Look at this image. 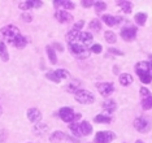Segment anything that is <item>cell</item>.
Masks as SVG:
<instances>
[{"mask_svg": "<svg viewBox=\"0 0 152 143\" xmlns=\"http://www.w3.org/2000/svg\"><path fill=\"white\" fill-rule=\"evenodd\" d=\"M1 114H3V108L0 107V116H1Z\"/></svg>", "mask_w": 152, "mask_h": 143, "instance_id": "ee69618b", "label": "cell"}, {"mask_svg": "<svg viewBox=\"0 0 152 143\" xmlns=\"http://www.w3.org/2000/svg\"><path fill=\"white\" fill-rule=\"evenodd\" d=\"M55 47H57L58 51H64V48H63V46H61L60 43H56V44H55Z\"/></svg>", "mask_w": 152, "mask_h": 143, "instance_id": "7bdbcfd3", "label": "cell"}, {"mask_svg": "<svg viewBox=\"0 0 152 143\" xmlns=\"http://www.w3.org/2000/svg\"><path fill=\"white\" fill-rule=\"evenodd\" d=\"M69 50L79 60H83V59H87L90 56V51L87 47H85L83 44L81 43H75V44H69Z\"/></svg>", "mask_w": 152, "mask_h": 143, "instance_id": "277c9868", "label": "cell"}, {"mask_svg": "<svg viewBox=\"0 0 152 143\" xmlns=\"http://www.w3.org/2000/svg\"><path fill=\"white\" fill-rule=\"evenodd\" d=\"M78 86H79V82L78 81H74V82H72V83H69V85H66L65 86V90H66L68 92H73V94H75L78 91Z\"/></svg>", "mask_w": 152, "mask_h": 143, "instance_id": "f546056e", "label": "cell"}, {"mask_svg": "<svg viewBox=\"0 0 152 143\" xmlns=\"http://www.w3.org/2000/svg\"><path fill=\"white\" fill-rule=\"evenodd\" d=\"M92 39H94V37H92L91 33L83 31V33H81V39H79V43L83 44L85 47H88L90 44L92 43Z\"/></svg>", "mask_w": 152, "mask_h": 143, "instance_id": "5bb4252c", "label": "cell"}, {"mask_svg": "<svg viewBox=\"0 0 152 143\" xmlns=\"http://www.w3.org/2000/svg\"><path fill=\"white\" fill-rule=\"evenodd\" d=\"M95 10H96V13H99V12H103L105 8H107V4L104 1H96L95 3Z\"/></svg>", "mask_w": 152, "mask_h": 143, "instance_id": "836d02e7", "label": "cell"}, {"mask_svg": "<svg viewBox=\"0 0 152 143\" xmlns=\"http://www.w3.org/2000/svg\"><path fill=\"white\" fill-rule=\"evenodd\" d=\"M46 51H47L48 57H50L51 64H56V62H57V57H56V52H55V50L51 46H48V47H46Z\"/></svg>", "mask_w": 152, "mask_h": 143, "instance_id": "cb8c5ba5", "label": "cell"}, {"mask_svg": "<svg viewBox=\"0 0 152 143\" xmlns=\"http://www.w3.org/2000/svg\"><path fill=\"white\" fill-rule=\"evenodd\" d=\"M150 62H151V64H152V55H151V56H150Z\"/></svg>", "mask_w": 152, "mask_h": 143, "instance_id": "f6af8a7d", "label": "cell"}, {"mask_svg": "<svg viewBox=\"0 0 152 143\" xmlns=\"http://www.w3.org/2000/svg\"><path fill=\"white\" fill-rule=\"evenodd\" d=\"M20 35H21V34H20V30L13 25H7V26L3 27V29H0V40H1L3 43L13 44V42H15Z\"/></svg>", "mask_w": 152, "mask_h": 143, "instance_id": "7a4b0ae2", "label": "cell"}, {"mask_svg": "<svg viewBox=\"0 0 152 143\" xmlns=\"http://www.w3.org/2000/svg\"><path fill=\"white\" fill-rule=\"evenodd\" d=\"M137 31H138L137 26L122 27V29H121V37H122V39L125 42H133L137 37Z\"/></svg>", "mask_w": 152, "mask_h": 143, "instance_id": "52a82bcc", "label": "cell"}, {"mask_svg": "<svg viewBox=\"0 0 152 143\" xmlns=\"http://www.w3.org/2000/svg\"><path fill=\"white\" fill-rule=\"evenodd\" d=\"M21 18H22V21H25V22H30V21L33 20V17H31V15H30V13H22V15H21Z\"/></svg>", "mask_w": 152, "mask_h": 143, "instance_id": "8d00e7d4", "label": "cell"}, {"mask_svg": "<svg viewBox=\"0 0 152 143\" xmlns=\"http://www.w3.org/2000/svg\"><path fill=\"white\" fill-rule=\"evenodd\" d=\"M140 95L143 96V98L151 96V94H150V90H148V89H146V87H142V89H140Z\"/></svg>", "mask_w": 152, "mask_h": 143, "instance_id": "74e56055", "label": "cell"}, {"mask_svg": "<svg viewBox=\"0 0 152 143\" xmlns=\"http://www.w3.org/2000/svg\"><path fill=\"white\" fill-rule=\"evenodd\" d=\"M116 138V134L112 131H99L95 135V143H110Z\"/></svg>", "mask_w": 152, "mask_h": 143, "instance_id": "ba28073f", "label": "cell"}, {"mask_svg": "<svg viewBox=\"0 0 152 143\" xmlns=\"http://www.w3.org/2000/svg\"><path fill=\"white\" fill-rule=\"evenodd\" d=\"M135 73L144 85L152 81V64L150 61H140L135 65Z\"/></svg>", "mask_w": 152, "mask_h": 143, "instance_id": "6da1fadb", "label": "cell"}, {"mask_svg": "<svg viewBox=\"0 0 152 143\" xmlns=\"http://www.w3.org/2000/svg\"><path fill=\"white\" fill-rule=\"evenodd\" d=\"M47 129H48L47 125L39 122V124H35V126L33 128V133L35 134V135H43L47 131Z\"/></svg>", "mask_w": 152, "mask_h": 143, "instance_id": "ac0fdd59", "label": "cell"}, {"mask_svg": "<svg viewBox=\"0 0 152 143\" xmlns=\"http://www.w3.org/2000/svg\"><path fill=\"white\" fill-rule=\"evenodd\" d=\"M46 77H47L48 79H50V81H52V82H56V83H58V82L61 81V79L58 78L57 76H56V73H55V72H48L47 74H46Z\"/></svg>", "mask_w": 152, "mask_h": 143, "instance_id": "d6a6232c", "label": "cell"}, {"mask_svg": "<svg viewBox=\"0 0 152 143\" xmlns=\"http://www.w3.org/2000/svg\"><path fill=\"white\" fill-rule=\"evenodd\" d=\"M142 108L143 109H152V95L143 98V100H142Z\"/></svg>", "mask_w": 152, "mask_h": 143, "instance_id": "4dcf8cb0", "label": "cell"}, {"mask_svg": "<svg viewBox=\"0 0 152 143\" xmlns=\"http://www.w3.org/2000/svg\"><path fill=\"white\" fill-rule=\"evenodd\" d=\"M74 96H75V100L81 104H91L95 102V96L92 95V92L87 91V90H83V89H79L74 94Z\"/></svg>", "mask_w": 152, "mask_h": 143, "instance_id": "5b68a950", "label": "cell"}, {"mask_svg": "<svg viewBox=\"0 0 152 143\" xmlns=\"http://www.w3.org/2000/svg\"><path fill=\"white\" fill-rule=\"evenodd\" d=\"M81 4L83 5L85 8H90V7H91L92 4H95V3H94V1H91V0H82Z\"/></svg>", "mask_w": 152, "mask_h": 143, "instance_id": "ab89813d", "label": "cell"}, {"mask_svg": "<svg viewBox=\"0 0 152 143\" xmlns=\"http://www.w3.org/2000/svg\"><path fill=\"white\" fill-rule=\"evenodd\" d=\"M102 20H103V22H105L108 26H116L117 23L121 22L120 17H116V16H112V15H104Z\"/></svg>", "mask_w": 152, "mask_h": 143, "instance_id": "4fadbf2b", "label": "cell"}, {"mask_svg": "<svg viewBox=\"0 0 152 143\" xmlns=\"http://www.w3.org/2000/svg\"><path fill=\"white\" fill-rule=\"evenodd\" d=\"M0 57H1V60L7 62L9 60V54H8V50H7V46L5 43H3V42H0Z\"/></svg>", "mask_w": 152, "mask_h": 143, "instance_id": "7402d4cb", "label": "cell"}, {"mask_svg": "<svg viewBox=\"0 0 152 143\" xmlns=\"http://www.w3.org/2000/svg\"><path fill=\"white\" fill-rule=\"evenodd\" d=\"M134 128H135L139 133H147L151 129V122L146 117H137L135 120H134Z\"/></svg>", "mask_w": 152, "mask_h": 143, "instance_id": "8992f818", "label": "cell"}, {"mask_svg": "<svg viewBox=\"0 0 152 143\" xmlns=\"http://www.w3.org/2000/svg\"><path fill=\"white\" fill-rule=\"evenodd\" d=\"M94 121L96 124H109L112 120L109 116H105V114H98V116H95Z\"/></svg>", "mask_w": 152, "mask_h": 143, "instance_id": "83f0119b", "label": "cell"}, {"mask_svg": "<svg viewBox=\"0 0 152 143\" xmlns=\"http://www.w3.org/2000/svg\"><path fill=\"white\" fill-rule=\"evenodd\" d=\"M83 25H85V21H78V22L77 23H75V25H74V27H73V29L74 30H81L82 29V27H83Z\"/></svg>", "mask_w": 152, "mask_h": 143, "instance_id": "60d3db41", "label": "cell"}, {"mask_svg": "<svg viewBox=\"0 0 152 143\" xmlns=\"http://www.w3.org/2000/svg\"><path fill=\"white\" fill-rule=\"evenodd\" d=\"M104 38H105L107 43H110V44L116 43V40H117V37H116V34L113 33V31H105Z\"/></svg>", "mask_w": 152, "mask_h": 143, "instance_id": "f1b7e54d", "label": "cell"}, {"mask_svg": "<svg viewBox=\"0 0 152 143\" xmlns=\"http://www.w3.org/2000/svg\"><path fill=\"white\" fill-rule=\"evenodd\" d=\"M108 52H109V54H113V55H120V56H122V55H124L122 51L116 50V48H113V47H110L109 50H108Z\"/></svg>", "mask_w": 152, "mask_h": 143, "instance_id": "f35d334b", "label": "cell"}, {"mask_svg": "<svg viewBox=\"0 0 152 143\" xmlns=\"http://www.w3.org/2000/svg\"><path fill=\"white\" fill-rule=\"evenodd\" d=\"M27 44V39H26V37H23V35H20L18 38H17V39L13 42V44L12 46H15L16 48H20V50H21V48H23Z\"/></svg>", "mask_w": 152, "mask_h": 143, "instance_id": "603a6c76", "label": "cell"}, {"mask_svg": "<svg viewBox=\"0 0 152 143\" xmlns=\"http://www.w3.org/2000/svg\"><path fill=\"white\" fill-rule=\"evenodd\" d=\"M69 130L73 133L74 137H81V135H82L81 128H79V124H77V122H73V124L69 125Z\"/></svg>", "mask_w": 152, "mask_h": 143, "instance_id": "4316f807", "label": "cell"}, {"mask_svg": "<svg viewBox=\"0 0 152 143\" xmlns=\"http://www.w3.org/2000/svg\"><path fill=\"white\" fill-rule=\"evenodd\" d=\"M55 73H56V76H57L60 79H68L69 77H70L69 72H66L65 69H57V70H55Z\"/></svg>", "mask_w": 152, "mask_h": 143, "instance_id": "1f68e13d", "label": "cell"}, {"mask_svg": "<svg viewBox=\"0 0 152 143\" xmlns=\"http://www.w3.org/2000/svg\"><path fill=\"white\" fill-rule=\"evenodd\" d=\"M27 118H29L30 122L39 124V121L42 120V113H40V111L37 109V108H30V109L27 111Z\"/></svg>", "mask_w": 152, "mask_h": 143, "instance_id": "30bf717a", "label": "cell"}, {"mask_svg": "<svg viewBox=\"0 0 152 143\" xmlns=\"http://www.w3.org/2000/svg\"><path fill=\"white\" fill-rule=\"evenodd\" d=\"M58 116H60V118L64 122L73 124V122H77V120L81 118V113H75L73 108L70 107H63L58 111Z\"/></svg>", "mask_w": 152, "mask_h": 143, "instance_id": "3957f363", "label": "cell"}, {"mask_svg": "<svg viewBox=\"0 0 152 143\" xmlns=\"http://www.w3.org/2000/svg\"><path fill=\"white\" fill-rule=\"evenodd\" d=\"M29 5H30V8H40V5L43 4L42 1H31V0H29Z\"/></svg>", "mask_w": 152, "mask_h": 143, "instance_id": "d590c367", "label": "cell"}, {"mask_svg": "<svg viewBox=\"0 0 152 143\" xmlns=\"http://www.w3.org/2000/svg\"><path fill=\"white\" fill-rule=\"evenodd\" d=\"M103 109H104L105 112H108V113H112V112H115V111L117 109V104H116L115 100L107 99V100H104V103H103Z\"/></svg>", "mask_w": 152, "mask_h": 143, "instance_id": "9a60e30c", "label": "cell"}, {"mask_svg": "<svg viewBox=\"0 0 152 143\" xmlns=\"http://www.w3.org/2000/svg\"><path fill=\"white\" fill-rule=\"evenodd\" d=\"M63 139H66V134L63 133V131H55V133L51 134L50 141L55 142V141H63Z\"/></svg>", "mask_w": 152, "mask_h": 143, "instance_id": "d4e9b609", "label": "cell"}, {"mask_svg": "<svg viewBox=\"0 0 152 143\" xmlns=\"http://www.w3.org/2000/svg\"><path fill=\"white\" fill-rule=\"evenodd\" d=\"M117 5H118L120 8L122 9V12L126 13V15H129L131 10H133V4H131L130 1H117Z\"/></svg>", "mask_w": 152, "mask_h": 143, "instance_id": "d6986e66", "label": "cell"}, {"mask_svg": "<svg viewBox=\"0 0 152 143\" xmlns=\"http://www.w3.org/2000/svg\"><path fill=\"white\" fill-rule=\"evenodd\" d=\"M66 39H68V43L69 44H75V43H79V39H81V31L78 30H70L69 33L66 34Z\"/></svg>", "mask_w": 152, "mask_h": 143, "instance_id": "7c38bea8", "label": "cell"}, {"mask_svg": "<svg viewBox=\"0 0 152 143\" xmlns=\"http://www.w3.org/2000/svg\"><path fill=\"white\" fill-rule=\"evenodd\" d=\"M20 8H21V9H29L30 8V5H29V3H27V1H25V3H20Z\"/></svg>", "mask_w": 152, "mask_h": 143, "instance_id": "b9f144b4", "label": "cell"}, {"mask_svg": "<svg viewBox=\"0 0 152 143\" xmlns=\"http://www.w3.org/2000/svg\"><path fill=\"white\" fill-rule=\"evenodd\" d=\"M90 51L94 52V54H100V52L103 51V47H102V44H92V46L90 47Z\"/></svg>", "mask_w": 152, "mask_h": 143, "instance_id": "e575fe53", "label": "cell"}, {"mask_svg": "<svg viewBox=\"0 0 152 143\" xmlns=\"http://www.w3.org/2000/svg\"><path fill=\"white\" fill-rule=\"evenodd\" d=\"M79 128H81L82 135H90L92 133V126L90 122H87V121H82V122L79 124Z\"/></svg>", "mask_w": 152, "mask_h": 143, "instance_id": "2e32d148", "label": "cell"}, {"mask_svg": "<svg viewBox=\"0 0 152 143\" xmlns=\"http://www.w3.org/2000/svg\"><path fill=\"white\" fill-rule=\"evenodd\" d=\"M88 26H90V29L94 30V31H96V33L102 30V22H100V21H99L98 18H94V20L90 21Z\"/></svg>", "mask_w": 152, "mask_h": 143, "instance_id": "484cf974", "label": "cell"}, {"mask_svg": "<svg viewBox=\"0 0 152 143\" xmlns=\"http://www.w3.org/2000/svg\"><path fill=\"white\" fill-rule=\"evenodd\" d=\"M98 91L102 94L104 98H108L110 94L115 91V85L112 82H103L98 83Z\"/></svg>", "mask_w": 152, "mask_h": 143, "instance_id": "9c48e42d", "label": "cell"}, {"mask_svg": "<svg viewBox=\"0 0 152 143\" xmlns=\"http://www.w3.org/2000/svg\"><path fill=\"white\" fill-rule=\"evenodd\" d=\"M55 18L61 23H68L73 20V16L69 12H66V10H57V12L55 13Z\"/></svg>", "mask_w": 152, "mask_h": 143, "instance_id": "8fae6325", "label": "cell"}, {"mask_svg": "<svg viewBox=\"0 0 152 143\" xmlns=\"http://www.w3.org/2000/svg\"><path fill=\"white\" fill-rule=\"evenodd\" d=\"M134 20H135V22L139 26H144L146 25V21H147V15L144 12H139V13H137L135 15Z\"/></svg>", "mask_w": 152, "mask_h": 143, "instance_id": "44dd1931", "label": "cell"}, {"mask_svg": "<svg viewBox=\"0 0 152 143\" xmlns=\"http://www.w3.org/2000/svg\"><path fill=\"white\" fill-rule=\"evenodd\" d=\"M53 5L55 7H63V8L66 10V9H73L74 8V4L72 1H65V0H55L53 1Z\"/></svg>", "mask_w": 152, "mask_h": 143, "instance_id": "e0dca14e", "label": "cell"}, {"mask_svg": "<svg viewBox=\"0 0 152 143\" xmlns=\"http://www.w3.org/2000/svg\"><path fill=\"white\" fill-rule=\"evenodd\" d=\"M120 83L122 86H129L133 83V77H131L129 73H122L120 76Z\"/></svg>", "mask_w": 152, "mask_h": 143, "instance_id": "ffe728a7", "label": "cell"}, {"mask_svg": "<svg viewBox=\"0 0 152 143\" xmlns=\"http://www.w3.org/2000/svg\"><path fill=\"white\" fill-rule=\"evenodd\" d=\"M135 143H144V142H142V141H137Z\"/></svg>", "mask_w": 152, "mask_h": 143, "instance_id": "bcb514c9", "label": "cell"}]
</instances>
